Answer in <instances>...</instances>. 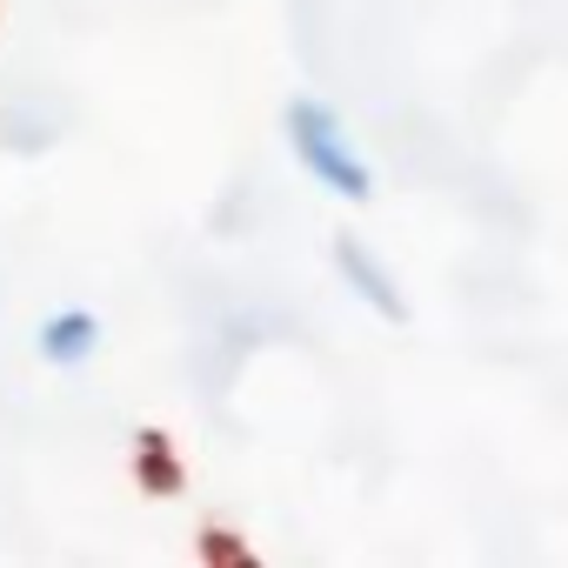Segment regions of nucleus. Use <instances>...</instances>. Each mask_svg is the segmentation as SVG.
Listing matches in <instances>:
<instances>
[{"label":"nucleus","instance_id":"7ed1b4c3","mask_svg":"<svg viewBox=\"0 0 568 568\" xmlns=\"http://www.w3.org/2000/svg\"><path fill=\"white\" fill-rule=\"evenodd\" d=\"M94 348H101V315H88V308H54V315L41 322V355H48L54 368H81Z\"/></svg>","mask_w":568,"mask_h":568},{"label":"nucleus","instance_id":"f257e3e1","mask_svg":"<svg viewBox=\"0 0 568 568\" xmlns=\"http://www.w3.org/2000/svg\"><path fill=\"white\" fill-rule=\"evenodd\" d=\"M288 148L302 154V168L328 187V194H342V201H368L375 194V174H368V161L355 154V141L342 134V121H335V108H322V101H288Z\"/></svg>","mask_w":568,"mask_h":568},{"label":"nucleus","instance_id":"f03ea898","mask_svg":"<svg viewBox=\"0 0 568 568\" xmlns=\"http://www.w3.org/2000/svg\"><path fill=\"white\" fill-rule=\"evenodd\" d=\"M335 267H342V281H348V288H355L375 315H388V322H402V315H408V302H402V288H395V274L375 261V247H368V241L342 234V241H335Z\"/></svg>","mask_w":568,"mask_h":568}]
</instances>
